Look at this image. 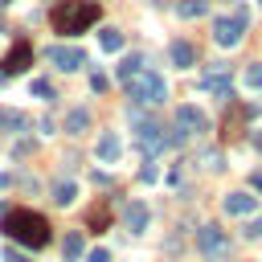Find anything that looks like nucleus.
<instances>
[{"mask_svg":"<svg viewBox=\"0 0 262 262\" xmlns=\"http://www.w3.org/2000/svg\"><path fill=\"white\" fill-rule=\"evenodd\" d=\"M0 229H4L12 242L33 246V250H41V246L49 242V221H45L41 213H33V209H8V213L0 217Z\"/></svg>","mask_w":262,"mask_h":262,"instance_id":"obj_1","label":"nucleus"},{"mask_svg":"<svg viewBox=\"0 0 262 262\" xmlns=\"http://www.w3.org/2000/svg\"><path fill=\"white\" fill-rule=\"evenodd\" d=\"M49 20H53L57 33L74 37V33H86V29L98 20V4H94V0H66L61 8H53Z\"/></svg>","mask_w":262,"mask_h":262,"instance_id":"obj_2","label":"nucleus"},{"mask_svg":"<svg viewBox=\"0 0 262 262\" xmlns=\"http://www.w3.org/2000/svg\"><path fill=\"white\" fill-rule=\"evenodd\" d=\"M127 98L131 102H164L168 98V82H164V74H156V70H147V66H139L131 78H127Z\"/></svg>","mask_w":262,"mask_h":262,"instance_id":"obj_3","label":"nucleus"},{"mask_svg":"<svg viewBox=\"0 0 262 262\" xmlns=\"http://www.w3.org/2000/svg\"><path fill=\"white\" fill-rule=\"evenodd\" d=\"M205 131H209V119H205L192 102H184V106H176V123H172V131L164 135V143H168V147H180L184 139L205 135Z\"/></svg>","mask_w":262,"mask_h":262,"instance_id":"obj_4","label":"nucleus"},{"mask_svg":"<svg viewBox=\"0 0 262 262\" xmlns=\"http://www.w3.org/2000/svg\"><path fill=\"white\" fill-rule=\"evenodd\" d=\"M246 25H250V12L237 4L229 16H217V25H213V41L221 45V49H233L237 41H242V33H246Z\"/></svg>","mask_w":262,"mask_h":262,"instance_id":"obj_5","label":"nucleus"},{"mask_svg":"<svg viewBox=\"0 0 262 262\" xmlns=\"http://www.w3.org/2000/svg\"><path fill=\"white\" fill-rule=\"evenodd\" d=\"M131 131H135V143L143 147V156L151 160V156H160L168 143H164V131L147 119V115H139V111H131Z\"/></svg>","mask_w":262,"mask_h":262,"instance_id":"obj_6","label":"nucleus"},{"mask_svg":"<svg viewBox=\"0 0 262 262\" xmlns=\"http://www.w3.org/2000/svg\"><path fill=\"white\" fill-rule=\"evenodd\" d=\"M196 86L217 94V98H233V78H229V66H221V61H209L205 74L196 78Z\"/></svg>","mask_w":262,"mask_h":262,"instance_id":"obj_7","label":"nucleus"},{"mask_svg":"<svg viewBox=\"0 0 262 262\" xmlns=\"http://www.w3.org/2000/svg\"><path fill=\"white\" fill-rule=\"evenodd\" d=\"M196 250H201L205 258H225V254H229V233H225L221 225H201V229H196Z\"/></svg>","mask_w":262,"mask_h":262,"instance_id":"obj_8","label":"nucleus"},{"mask_svg":"<svg viewBox=\"0 0 262 262\" xmlns=\"http://www.w3.org/2000/svg\"><path fill=\"white\" fill-rule=\"evenodd\" d=\"M25 66H33V45L20 37V41H16V45L4 53V61H0V82H8L12 74H20Z\"/></svg>","mask_w":262,"mask_h":262,"instance_id":"obj_9","label":"nucleus"},{"mask_svg":"<svg viewBox=\"0 0 262 262\" xmlns=\"http://www.w3.org/2000/svg\"><path fill=\"white\" fill-rule=\"evenodd\" d=\"M45 57H49L57 70H66V74H74V70L86 66V49H78V45H53Z\"/></svg>","mask_w":262,"mask_h":262,"instance_id":"obj_10","label":"nucleus"},{"mask_svg":"<svg viewBox=\"0 0 262 262\" xmlns=\"http://www.w3.org/2000/svg\"><path fill=\"white\" fill-rule=\"evenodd\" d=\"M221 209H225L229 217H246V213L258 209V196H250V192H229V196L221 201Z\"/></svg>","mask_w":262,"mask_h":262,"instance_id":"obj_11","label":"nucleus"},{"mask_svg":"<svg viewBox=\"0 0 262 262\" xmlns=\"http://www.w3.org/2000/svg\"><path fill=\"white\" fill-rule=\"evenodd\" d=\"M168 53H172V61H176L180 70H192V66H196V49H192L184 37H176V41L168 45Z\"/></svg>","mask_w":262,"mask_h":262,"instance_id":"obj_12","label":"nucleus"},{"mask_svg":"<svg viewBox=\"0 0 262 262\" xmlns=\"http://www.w3.org/2000/svg\"><path fill=\"white\" fill-rule=\"evenodd\" d=\"M119 156H123L119 135H115V131H102V135H98V160H102V164H115Z\"/></svg>","mask_w":262,"mask_h":262,"instance_id":"obj_13","label":"nucleus"},{"mask_svg":"<svg viewBox=\"0 0 262 262\" xmlns=\"http://www.w3.org/2000/svg\"><path fill=\"white\" fill-rule=\"evenodd\" d=\"M123 217H127V229H131V233H143V229H147V205H143V201H131Z\"/></svg>","mask_w":262,"mask_h":262,"instance_id":"obj_14","label":"nucleus"},{"mask_svg":"<svg viewBox=\"0 0 262 262\" xmlns=\"http://www.w3.org/2000/svg\"><path fill=\"white\" fill-rule=\"evenodd\" d=\"M61 127H66L70 135H82V131L90 127V111H86V106H74V111L66 115V123H61Z\"/></svg>","mask_w":262,"mask_h":262,"instance_id":"obj_15","label":"nucleus"},{"mask_svg":"<svg viewBox=\"0 0 262 262\" xmlns=\"http://www.w3.org/2000/svg\"><path fill=\"white\" fill-rule=\"evenodd\" d=\"M0 131H29V119H25L20 111H8V106H0Z\"/></svg>","mask_w":262,"mask_h":262,"instance_id":"obj_16","label":"nucleus"},{"mask_svg":"<svg viewBox=\"0 0 262 262\" xmlns=\"http://www.w3.org/2000/svg\"><path fill=\"white\" fill-rule=\"evenodd\" d=\"M74 196H78V184H74V180H57V184H53V205L66 209V205H74Z\"/></svg>","mask_w":262,"mask_h":262,"instance_id":"obj_17","label":"nucleus"},{"mask_svg":"<svg viewBox=\"0 0 262 262\" xmlns=\"http://www.w3.org/2000/svg\"><path fill=\"white\" fill-rule=\"evenodd\" d=\"M86 225H90L94 233H98V229H106V225H111V205H94V209L86 213Z\"/></svg>","mask_w":262,"mask_h":262,"instance_id":"obj_18","label":"nucleus"},{"mask_svg":"<svg viewBox=\"0 0 262 262\" xmlns=\"http://www.w3.org/2000/svg\"><path fill=\"white\" fill-rule=\"evenodd\" d=\"M176 12H180L184 20H196V16H205V12H209V0H180V4H176Z\"/></svg>","mask_w":262,"mask_h":262,"instance_id":"obj_19","label":"nucleus"},{"mask_svg":"<svg viewBox=\"0 0 262 262\" xmlns=\"http://www.w3.org/2000/svg\"><path fill=\"white\" fill-rule=\"evenodd\" d=\"M61 258H66V262H78V258H82V233H66V242H61Z\"/></svg>","mask_w":262,"mask_h":262,"instance_id":"obj_20","label":"nucleus"},{"mask_svg":"<svg viewBox=\"0 0 262 262\" xmlns=\"http://www.w3.org/2000/svg\"><path fill=\"white\" fill-rule=\"evenodd\" d=\"M98 45H102L106 53H115V49H123V33H119V29H102V33H98Z\"/></svg>","mask_w":262,"mask_h":262,"instance_id":"obj_21","label":"nucleus"},{"mask_svg":"<svg viewBox=\"0 0 262 262\" xmlns=\"http://www.w3.org/2000/svg\"><path fill=\"white\" fill-rule=\"evenodd\" d=\"M29 94H37V98H45V102H53V82H49V78H33V86H29Z\"/></svg>","mask_w":262,"mask_h":262,"instance_id":"obj_22","label":"nucleus"},{"mask_svg":"<svg viewBox=\"0 0 262 262\" xmlns=\"http://www.w3.org/2000/svg\"><path fill=\"white\" fill-rule=\"evenodd\" d=\"M246 86H250V90H262V61L246 66Z\"/></svg>","mask_w":262,"mask_h":262,"instance_id":"obj_23","label":"nucleus"},{"mask_svg":"<svg viewBox=\"0 0 262 262\" xmlns=\"http://www.w3.org/2000/svg\"><path fill=\"white\" fill-rule=\"evenodd\" d=\"M139 66H143V61H139V57H123V61H119V70H115V74H119V78H123V82H127V78H131V74H135V70H139Z\"/></svg>","mask_w":262,"mask_h":262,"instance_id":"obj_24","label":"nucleus"},{"mask_svg":"<svg viewBox=\"0 0 262 262\" xmlns=\"http://www.w3.org/2000/svg\"><path fill=\"white\" fill-rule=\"evenodd\" d=\"M106 86H111V82H106V74H98V70H94V74H90V90H94V94H102Z\"/></svg>","mask_w":262,"mask_h":262,"instance_id":"obj_25","label":"nucleus"},{"mask_svg":"<svg viewBox=\"0 0 262 262\" xmlns=\"http://www.w3.org/2000/svg\"><path fill=\"white\" fill-rule=\"evenodd\" d=\"M86 262H111V250H102V246H94V250L86 254Z\"/></svg>","mask_w":262,"mask_h":262,"instance_id":"obj_26","label":"nucleus"},{"mask_svg":"<svg viewBox=\"0 0 262 262\" xmlns=\"http://www.w3.org/2000/svg\"><path fill=\"white\" fill-rule=\"evenodd\" d=\"M242 233H246V237H262V217H258V221H250Z\"/></svg>","mask_w":262,"mask_h":262,"instance_id":"obj_27","label":"nucleus"},{"mask_svg":"<svg viewBox=\"0 0 262 262\" xmlns=\"http://www.w3.org/2000/svg\"><path fill=\"white\" fill-rule=\"evenodd\" d=\"M205 168H213V172H217V168H221V156H217V151H205Z\"/></svg>","mask_w":262,"mask_h":262,"instance_id":"obj_28","label":"nucleus"},{"mask_svg":"<svg viewBox=\"0 0 262 262\" xmlns=\"http://www.w3.org/2000/svg\"><path fill=\"white\" fill-rule=\"evenodd\" d=\"M4 262H29V258H25L20 250H4Z\"/></svg>","mask_w":262,"mask_h":262,"instance_id":"obj_29","label":"nucleus"},{"mask_svg":"<svg viewBox=\"0 0 262 262\" xmlns=\"http://www.w3.org/2000/svg\"><path fill=\"white\" fill-rule=\"evenodd\" d=\"M250 184H254V188H262V172H254V176H250Z\"/></svg>","mask_w":262,"mask_h":262,"instance_id":"obj_30","label":"nucleus"},{"mask_svg":"<svg viewBox=\"0 0 262 262\" xmlns=\"http://www.w3.org/2000/svg\"><path fill=\"white\" fill-rule=\"evenodd\" d=\"M8 184H12V176H4V172H0V188H8Z\"/></svg>","mask_w":262,"mask_h":262,"instance_id":"obj_31","label":"nucleus"},{"mask_svg":"<svg viewBox=\"0 0 262 262\" xmlns=\"http://www.w3.org/2000/svg\"><path fill=\"white\" fill-rule=\"evenodd\" d=\"M254 147H258V151H262V131H258V135H254Z\"/></svg>","mask_w":262,"mask_h":262,"instance_id":"obj_32","label":"nucleus"},{"mask_svg":"<svg viewBox=\"0 0 262 262\" xmlns=\"http://www.w3.org/2000/svg\"><path fill=\"white\" fill-rule=\"evenodd\" d=\"M0 4H12V0H0Z\"/></svg>","mask_w":262,"mask_h":262,"instance_id":"obj_33","label":"nucleus"},{"mask_svg":"<svg viewBox=\"0 0 262 262\" xmlns=\"http://www.w3.org/2000/svg\"><path fill=\"white\" fill-rule=\"evenodd\" d=\"M0 213H4V209H0Z\"/></svg>","mask_w":262,"mask_h":262,"instance_id":"obj_34","label":"nucleus"},{"mask_svg":"<svg viewBox=\"0 0 262 262\" xmlns=\"http://www.w3.org/2000/svg\"><path fill=\"white\" fill-rule=\"evenodd\" d=\"M258 4H262V0H258Z\"/></svg>","mask_w":262,"mask_h":262,"instance_id":"obj_35","label":"nucleus"}]
</instances>
